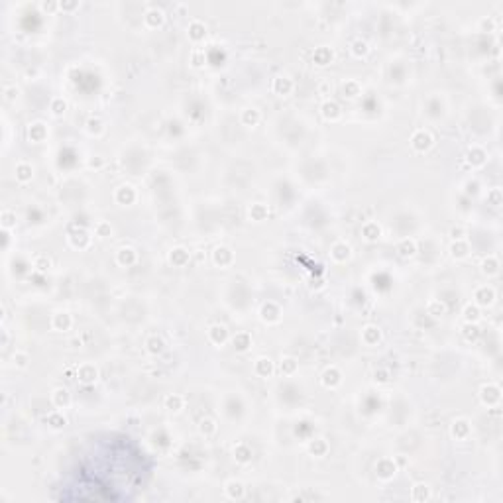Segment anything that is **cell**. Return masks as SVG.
Returning a JSON list of instances; mask_svg holds the SVG:
<instances>
[{
  "instance_id": "6125c7cd",
  "label": "cell",
  "mask_w": 503,
  "mask_h": 503,
  "mask_svg": "<svg viewBox=\"0 0 503 503\" xmlns=\"http://www.w3.org/2000/svg\"><path fill=\"white\" fill-rule=\"evenodd\" d=\"M57 4H59V10L63 12H73L79 8V2H57Z\"/></svg>"
},
{
  "instance_id": "ac0fdd59",
  "label": "cell",
  "mask_w": 503,
  "mask_h": 503,
  "mask_svg": "<svg viewBox=\"0 0 503 503\" xmlns=\"http://www.w3.org/2000/svg\"><path fill=\"white\" fill-rule=\"evenodd\" d=\"M379 340H381V330H379V326H373V325L364 326V330H362V342H364L366 346H377Z\"/></svg>"
},
{
  "instance_id": "ee69618b",
  "label": "cell",
  "mask_w": 503,
  "mask_h": 503,
  "mask_svg": "<svg viewBox=\"0 0 503 503\" xmlns=\"http://www.w3.org/2000/svg\"><path fill=\"white\" fill-rule=\"evenodd\" d=\"M250 218H252V220H256V222L265 220V218H267V207H265V205H261V203L252 205V207H250Z\"/></svg>"
},
{
  "instance_id": "8fae6325",
  "label": "cell",
  "mask_w": 503,
  "mask_h": 503,
  "mask_svg": "<svg viewBox=\"0 0 503 503\" xmlns=\"http://www.w3.org/2000/svg\"><path fill=\"white\" fill-rule=\"evenodd\" d=\"M230 338V334H228L226 326L224 325H212L209 328V340L214 344V346H224Z\"/></svg>"
},
{
  "instance_id": "ffe728a7",
  "label": "cell",
  "mask_w": 503,
  "mask_h": 503,
  "mask_svg": "<svg viewBox=\"0 0 503 503\" xmlns=\"http://www.w3.org/2000/svg\"><path fill=\"white\" fill-rule=\"evenodd\" d=\"M487 160V153L484 147L480 146H474L468 149V153H466V162L470 163L472 167H482Z\"/></svg>"
},
{
  "instance_id": "5b68a950",
  "label": "cell",
  "mask_w": 503,
  "mask_h": 503,
  "mask_svg": "<svg viewBox=\"0 0 503 503\" xmlns=\"http://www.w3.org/2000/svg\"><path fill=\"white\" fill-rule=\"evenodd\" d=\"M212 261H214V265H218V267H228V265L234 261V252H232L228 246H218V248H214V252H212Z\"/></svg>"
},
{
  "instance_id": "d6a6232c",
  "label": "cell",
  "mask_w": 503,
  "mask_h": 503,
  "mask_svg": "<svg viewBox=\"0 0 503 503\" xmlns=\"http://www.w3.org/2000/svg\"><path fill=\"white\" fill-rule=\"evenodd\" d=\"M397 254H399L401 258H413V256L417 254V244H415V240L403 238L401 242L397 244Z\"/></svg>"
},
{
  "instance_id": "816d5d0a",
  "label": "cell",
  "mask_w": 503,
  "mask_h": 503,
  "mask_svg": "<svg viewBox=\"0 0 503 503\" xmlns=\"http://www.w3.org/2000/svg\"><path fill=\"white\" fill-rule=\"evenodd\" d=\"M95 234H97L98 238H110L112 236V226H110V222H104V220H100L97 226H95Z\"/></svg>"
},
{
  "instance_id": "7c38bea8",
  "label": "cell",
  "mask_w": 503,
  "mask_h": 503,
  "mask_svg": "<svg viewBox=\"0 0 503 503\" xmlns=\"http://www.w3.org/2000/svg\"><path fill=\"white\" fill-rule=\"evenodd\" d=\"M114 199H116L118 205H124V207L132 205L136 201V189L132 185H120L116 189V193H114Z\"/></svg>"
},
{
  "instance_id": "c3c4849f",
  "label": "cell",
  "mask_w": 503,
  "mask_h": 503,
  "mask_svg": "<svg viewBox=\"0 0 503 503\" xmlns=\"http://www.w3.org/2000/svg\"><path fill=\"white\" fill-rule=\"evenodd\" d=\"M48 424L49 427H53V429H61V427H65L67 419H65V415L61 413V409H59V411L49 413L48 415Z\"/></svg>"
},
{
  "instance_id": "f5cc1de1",
  "label": "cell",
  "mask_w": 503,
  "mask_h": 503,
  "mask_svg": "<svg viewBox=\"0 0 503 503\" xmlns=\"http://www.w3.org/2000/svg\"><path fill=\"white\" fill-rule=\"evenodd\" d=\"M462 334H464V338L470 342V340H476L478 338V334H480V328L476 323H466L464 328H462Z\"/></svg>"
},
{
  "instance_id": "680465c9",
  "label": "cell",
  "mask_w": 503,
  "mask_h": 503,
  "mask_svg": "<svg viewBox=\"0 0 503 503\" xmlns=\"http://www.w3.org/2000/svg\"><path fill=\"white\" fill-rule=\"evenodd\" d=\"M317 89H319V95H325L326 97V95H330V93H332V83L328 81V79H325V81L319 83V87H317Z\"/></svg>"
},
{
  "instance_id": "6da1fadb",
  "label": "cell",
  "mask_w": 503,
  "mask_h": 503,
  "mask_svg": "<svg viewBox=\"0 0 503 503\" xmlns=\"http://www.w3.org/2000/svg\"><path fill=\"white\" fill-rule=\"evenodd\" d=\"M480 399H482V403L487 407L499 405V401H501V390H499V385H495V383H486V385H482V390H480Z\"/></svg>"
},
{
  "instance_id": "9f6ffc18",
  "label": "cell",
  "mask_w": 503,
  "mask_h": 503,
  "mask_svg": "<svg viewBox=\"0 0 503 503\" xmlns=\"http://www.w3.org/2000/svg\"><path fill=\"white\" fill-rule=\"evenodd\" d=\"M487 203H489L491 207H499V205H501V191H499V189H491V191L487 193Z\"/></svg>"
},
{
  "instance_id": "f546056e",
  "label": "cell",
  "mask_w": 503,
  "mask_h": 503,
  "mask_svg": "<svg viewBox=\"0 0 503 503\" xmlns=\"http://www.w3.org/2000/svg\"><path fill=\"white\" fill-rule=\"evenodd\" d=\"M14 175H16V181L18 183H28V181H32L33 177V167L32 163L28 162H20L16 165V171H14Z\"/></svg>"
},
{
  "instance_id": "1f68e13d",
  "label": "cell",
  "mask_w": 503,
  "mask_h": 503,
  "mask_svg": "<svg viewBox=\"0 0 503 503\" xmlns=\"http://www.w3.org/2000/svg\"><path fill=\"white\" fill-rule=\"evenodd\" d=\"M234 460L238 462V464H248V462H252V448L248 446V444H244V442H240V444H236L234 446Z\"/></svg>"
},
{
  "instance_id": "bcb514c9",
  "label": "cell",
  "mask_w": 503,
  "mask_h": 503,
  "mask_svg": "<svg viewBox=\"0 0 503 503\" xmlns=\"http://www.w3.org/2000/svg\"><path fill=\"white\" fill-rule=\"evenodd\" d=\"M342 91H344V95H346L348 98H356V97L362 95V87H360V83L354 81V79H350V81L344 83Z\"/></svg>"
},
{
  "instance_id": "277c9868",
  "label": "cell",
  "mask_w": 503,
  "mask_h": 503,
  "mask_svg": "<svg viewBox=\"0 0 503 503\" xmlns=\"http://www.w3.org/2000/svg\"><path fill=\"white\" fill-rule=\"evenodd\" d=\"M77 377H79V381L85 383V385L95 383L98 379V368L95 364H91V362H85V364L79 366V370H77Z\"/></svg>"
},
{
  "instance_id": "4fadbf2b",
  "label": "cell",
  "mask_w": 503,
  "mask_h": 503,
  "mask_svg": "<svg viewBox=\"0 0 503 503\" xmlns=\"http://www.w3.org/2000/svg\"><path fill=\"white\" fill-rule=\"evenodd\" d=\"M450 433H452V437H454L456 440H466L472 433L470 421H468V419H456V421L452 422Z\"/></svg>"
},
{
  "instance_id": "d6986e66",
  "label": "cell",
  "mask_w": 503,
  "mask_h": 503,
  "mask_svg": "<svg viewBox=\"0 0 503 503\" xmlns=\"http://www.w3.org/2000/svg\"><path fill=\"white\" fill-rule=\"evenodd\" d=\"M51 403L57 409H67L71 405V393L65 388H55L51 391Z\"/></svg>"
},
{
  "instance_id": "60d3db41",
  "label": "cell",
  "mask_w": 503,
  "mask_h": 503,
  "mask_svg": "<svg viewBox=\"0 0 503 503\" xmlns=\"http://www.w3.org/2000/svg\"><path fill=\"white\" fill-rule=\"evenodd\" d=\"M146 348L149 354L158 356V354H162L163 350H165V342H163V338H160V336H149L146 340Z\"/></svg>"
},
{
  "instance_id": "03108f58",
  "label": "cell",
  "mask_w": 503,
  "mask_h": 503,
  "mask_svg": "<svg viewBox=\"0 0 503 503\" xmlns=\"http://www.w3.org/2000/svg\"><path fill=\"white\" fill-rule=\"evenodd\" d=\"M6 344H8V332H6V330H4V338H2V346H4V348H6Z\"/></svg>"
},
{
  "instance_id": "7dc6e473",
  "label": "cell",
  "mask_w": 503,
  "mask_h": 503,
  "mask_svg": "<svg viewBox=\"0 0 503 503\" xmlns=\"http://www.w3.org/2000/svg\"><path fill=\"white\" fill-rule=\"evenodd\" d=\"M49 110H51L53 116L59 118V116H63V114L67 112V102L61 97H55L51 102H49Z\"/></svg>"
},
{
  "instance_id": "44dd1931",
  "label": "cell",
  "mask_w": 503,
  "mask_h": 503,
  "mask_svg": "<svg viewBox=\"0 0 503 503\" xmlns=\"http://www.w3.org/2000/svg\"><path fill=\"white\" fill-rule=\"evenodd\" d=\"M28 138L35 142V144H42V142H46V138H48V126L44 124V122H33L30 124V128H28Z\"/></svg>"
},
{
  "instance_id": "9c48e42d",
  "label": "cell",
  "mask_w": 503,
  "mask_h": 503,
  "mask_svg": "<svg viewBox=\"0 0 503 503\" xmlns=\"http://www.w3.org/2000/svg\"><path fill=\"white\" fill-rule=\"evenodd\" d=\"M187 35H189V40L193 44H201L207 37V26L201 20H191L189 22V28H187Z\"/></svg>"
},
{
  "instance_id": "74e56055",
  "label": "cell",
  "mask_w": 503,
  "mask_h": 503,
  "mask_svg": "<svg viewBox=\"0 0 503 503\" xmlns=\"http://www.w3.org/2000/svg\"><path fill=\"white\" fill-rule=\"evenodd\" d=\"M431 497V489L427 484H415L411 489V499L413 501H427Z\"/></svg>"
},
{
  "instance_id": "681fc988",
  "label": "cell",
  "mask_w": 503,
  "mask_h": 503,
  "mask_svg": "<svg viewBox=\"0 0 503 503\" xmlns=\"http://www.w3.org/2000/svg\"><path fill=\"white\" fill-rule=\"evenodd\" d=\"M427 313L438 319V317H442V315L446 313V305H444L442 301H437V299H433V301H429V305H427Z\"/></svg>"
},
{
  "instance_id": "d4e9b609",
  "label": "cell",
  "mask_w": 503,
  "mask_h": 503,
  "mask_svg": "<svg viewBox=\"0 0 503 503\" xmlns=\"http://www.w3.org/2000/svg\"><path fill=\"white\" fill-rule=\"evenodd\" d=\"M69 242H71L73 248H79V250H83V248H87V246L91 244V236H89V232H87V230L79 228V230H75V232H71V234H69Z\"/></svg>"
},
{
  "instance_id": "484cf974",
  "label": "cell",
  "mask_w": 503,
  "mask_h": 503,
  "mask_svg": "<svg viewBox=\"0 0 503 503\" xmlns=\"http://www.w3.org/2000/svg\"><path fill=\"white\" fill-rule=\"evenodd\" d=\"M362 236H364V240H368V242H377L379 240V236H381V226L377 224V222H366L364 226H362Z\"/></svg>"
},
{
  "instance_id": "7a4b0ae2",
  "label": "cell",
  "mask_w": 503,
  "mask_h": 503,
  "mask_svg": "<svg viewBox=\"0 0 503 503\" xmlns=\"http://www.w3.org/2000/svg\"><path fill=\"white\" fill-rule=\"evenodd\" d=\"M435 144V140H433V136H431V132L427 130H417L413 136H411V146L415 151H419V153H424V151H429L431 147Z\"/></svg>"
},
{
  "instance_id": "83f0119b",
  "label": "cell",
  "mask_w": 503,
  "mask_h": 503,
  "mask_svg": "<svg viewBox=\"0 0 503 503\" xmlns=\"http://www.w3.org/2000/svg\"><path fill=\"white\" fill-rule=\"evenodd\" d=\"M224 491H226V495L230 499H242L244 493H246V487H244L240 480H230L224 486Z\"/></svg>"
},
{
  "instance_id": "4316f807",
  "label": "cell",
  "mask_w": 503,
  "mask_h": 503,
  "mask_svg": "<svg viewBox=\"0 0 503 503\" xmlns=\"http://www.w3.org/2000/svg\"><path fill=\"white\" fill-rule=\"evenodd\" d=\"M261 319L265 321V323H279V319H281V311L277 307L276 303H265L263 307H261Z\"/></svg>"
},
{
  "instance_id": "f6af8a7d",
  "label": "cell",
  "mask_w": 503,
  "mask_h": 503,
  "mask_svg": "<svg viewBox=\"0 0 503 503\" xmlns=\"http://www.w3.org/2000/svg\"><path fill=\"white\" fill-rule=\"evenodd\" d=\"M0 226H2V230H12V228L16 226V212H12V211H2V214H0Z\"/></svg>"
},
{
  "instance_id": "91938a15",
  "label": "cell",
  "mask_w": 503,
  "mask_h": 503,
  "mask_svg": "<svg viewBox=\"0 0 503 503\" xmlns=\"http://www.w3.org/2000/svg\"><path fill=\"white\" fill-rule=\"evenodd\" d=\"M18 93H20V91H18L16 87H6V89H4V100H6V102L14 100V98L18 97Z\"/></svg>"
},
{
  "instance_id": "db71d44e",
  "label": "cell",
  "mask_w": 503,
  "mask_h": 503,
  "mask_svg": "<svg viewBox=\"0 0 503 503\" xmlns=\"http://www.w3.org/2000/svg\"><path fill=\"white\" fill-rule=\"evenodd\" d=\"M87 130H89V134L100 136L102 130H104V126H102V122H100L98 118H89V120H87Z\"/></svg>"
},
{
  "instance_id": "6f0895ef",
  "label": "cell",
  "mask_w": 503,
  "mask_h": 503,
  "mask_svg": "<svg viewBox=\"0 0 503 503\" xmlns=\"http://www.w3.org/2000/svg\"><path fill=\"white\" fill-rule=\"evenodd\" d=\"M203 63H205V51L195 49V51L191 53V65L193 67H203Z\"/></svg>"
},
{
  "instance_id": "7bdbcfd3",
  "label": "cell",
  "mask_w": 503,
  "mask_h": 503,
  "mask_svg": "<svg viewBox=\"0 0 503 503\" xmlns=\"http://www.w3.org/2000/svg\"><path fill=\"white\" fill-rule=\"evenodd\" d=\"M297 368H299V364H297V360L293 356L283 358L281 364H279V372L283 373V375H293V373L297 372Z\"/></svg>"
},
{
  "instance_id": "be15d7a7",
  "label": "cell",
  "mask_w": 503,
  "mask_h": 503,
  "mask_svg": "<svg viewBox=\"0 0 503 503\" xmlns=\"http://www.w3.org/2000/svg\"><path fill=\"white\" fill-rule=\"evenodd\" d=\"M375 379H379V381H381V383H385V381H388V379H390V373L385 372V370H381V372H379V373L375 372Z\"/></svg>"
},
{
  "instance_id": "ba28073f",
  "label": "cell",
  "mask_w": 503,
  "mask_h": 503,
  "mask_svg": "<svg viewBox=\"0 0 503 503\" xmlns=\"http://www.w3.org/2000/svg\"><path fill=\"white\" fill-rule=\"evenodd\" d=\"M163 22H165V12H163L162 8L151 6L149 10H146V14H144V24H146L149 30L160 28Z\"/></svg>"
},
{
  "instance_id": "f907efd6",
  "label": "cell",
  "mask_w": 503,
  "mask_h": 503,
  "mask_svg": "<svg viewBox=\"0 0 503 503\" xmlns=\"http://www.w3.org/2000/svg\"><path fill=\"white\" fill-rule=\"evenodd\" d=\"M33 267H35L37 272H48L49 267H51V258L46 256V254L35 256V258H33Z\"/></svg>"
},
{
  "instance_id": "603a6c76",
  "label": "cell",
  "mask_w": 503,
  "mask_h": 503,
  "mask_svg": "<svg viewBox=\"0 0 503 503\" xmlns=\"http://www.w3.org/2000/svg\"><path fill=\"white\" fill-rule=\"evenodd\" d=\"M274 362L269 360V358H258L256 362H254V372L258 377H272V373H274Z\"/></svg>"
},
{
  "instance_id": "e7e4bbea",
  "label": "cell",
  "mask_w": 503,
  "mask_h": 503,
  "mask_svg": "<svg viewBox=\"0 0 503 503\" xmlns=\"http://www.w3.org/2000/svg\"><path fill=\"white\" fill-rule=\"evenodd\" d=\"M42 8H44V10H55V8H59V4H48V2H44Z\"/></svg>"
},
{
  "instance_id": "e0dca14e",
  "label": "cell",
  "mask_w": 503,
  "mask_h": 503,
  "mask_svg": "<svg viewBox=\"0 0 503 503\" xmlns=\"http://www.w3.org/2000/svg\"><path fill=\"white\" fill-rule=\"evenodd\" d=\"M332 59H334V51L330 48H326V46H321V48L315 49V53H313V61L317 63L319 67H326L332 63Z\"/></svg>"
},
{
  "instance_id": "5bb4252c",
  "label": "cell",
  "mask_w": 503,
  "mask_h": 503,
  "mask_svg": "<svg viewBox=\"0 0 503 503\" xmlns=\"http://www.w3.org/2000/svg\"><path fill=\"white\" fill-rule=\"evenodd\" d=\"M136 260H138V254H136V250L130 248V246L120 248L118 254H116V261H118V265H122V267H130V265L136 263Z\"/></svg>"
},
{
  "instance_id": "3957f363",
  "label": "cell",
  "mask_w": 503,
  "mask_h": 503,
  "mask_svg": "<svg viewBox=\"0 0 503 503\" xmlns=\"http://www.w3.org/2000/svg\"><path fill=\"white\" fill-rule=\"evenodd\" d=\"M495 303V291H493V287H489V285H480L476 291H474V305H478V307H491Z\"/></svg>"
},
{
  "instance_id": "8d00e7d4",
  "label": "cell",
  "mask_w": 503,
  "mask_h": 503,
  "mask_svg": "<svg viewBox=\"0 0 503 503\" xmlns=\"http://www.w3.org/2000/svg\"><path fill=\"white\" fill-rule=\"evenodd\" d=\"M308 452L313 456H317V458H323V456L328 452V442H326L325 438H315V440H311Z\"/></svg>"
},
{
  "instance_id": "836d02e7",
  "label": "cell",
  "mask_w": 503,
  "mask_h": 503,
  "mask_svg": "<svg viewBox=\"0 0 503 503\" xmlns=\"http://www.w3.org/2000/svg\"><path fill=\"white\" fill-rule=\"evenodd\" d=\"M450 254H452V258H456V260H464L470 254V246H468L466 240H454L452 246H450Z\"/></svg>"
},
{
  "instance_id": "94428289",
  "label": "cell",
  "mask_w": 503,
  "mask_h": 503,
  "mask_svg": "<svg viewBox=\"0 0 503 503\" xmlns=\"http://www.w3.org/2000/svg\"><path fill=\"white\" fill-rule=\"evenodd\" d=\"M450 236H452V240H464L466 238V230L462 226H454L450 230Z\"/></svg>"
},
{
  "instance_id": "f1b7e54d",
  "label": "cell",
  "mask_w": 503,
  "mask_h": 503,
  "mask_svg": "<svg viewBox=\"0 0 503 503\" xmlns=\"http://www.w3.org/2000/svg\"><path fill=\"white\" fill-rule=\"evenodd\" d=\"M163 405H165L167 411H171V413H179V411L185 407V397L179 395V393H169V395L163 399Z\"/></svg>"
},
{
  "instance_id": "8992f818",
  "label": "cell",
  "mask_w": 503,
  "mask_h": 503,
  "mask_svg": "<svg viewBox=\"0 0 503 503\" xmlns=\"http://www.w3.org/2000/svg\"><path fill=\"white\" fill-rule=\"evenodd\" d=\"M375 474H377L379 480H385L388 482V480H391L397 474V466H395V462L391 458H381L375 464Z\"/></svg>"
},
{
  "instance_id": "4dcf8cb0",
  "label": "cell",
  "mask_w": 503,
  "mask_h": 503,
  "mask_svg": "<svg viewBox=\"0 0 503 503\" xmlns=\"http://www.w3.org/2000/svg\"><path fill=\"white\" fill-rule=\"evenodd\" d=\"M232 344H234V350L236 352H248L250 346H252V336L248 332H236L232 336Z\"/></svg>"
},
{
  "instance_id": "2e32d148",
  "label": "cell",
  "mask_w": 503,
  "mask_h": 503,
  "mask_svg": "<svg viewBox=\"0 0 503 503\" xmlns=\"http://www.w3.org/2000/svg\"><path fill=\"white\" fill-rule=\"evenodd\" d=\"M51 326H53L55 330H59V332H65V330H69V328L73 326V319H71L69 313L59 311V313H55V315L51 317Z\"/></svg>"
},
{
  "instance_id": "7402d4cb",
  "label": "cell",
  "mask_w": 503,
  "mask_h": 503,
  "mask_svg": "<svg viewBox=\"0 0 503 503\" xmlns=\"http://www.w3.org/2000/svg\"><path fill=\"white\" fill-rule=\"evenodd\" d=\"M321 114L325 116V120L336 122V120H340L342 110H340V106H338V104H336L334 100H325V102H323V106H321Z\"/></svg>"
},
{
  "instance_id": "d590c367",
  "label": "cell",
  "mask_w": 503,
  "mask_h": 503,
  "mask_svg": "<svg viewBox=\"0 0 503 503\" xmlns=\"http://www.w3.org/2000/svg\"><path fill=\"white\" fill-rule=\"evenodd\" d=\"M350 51H352V55H354L356 59H362V57H366V55L370 53V46H368L366 40L358 37V40H354V42L350 44Z\"/></svg>"
},
{
  "instance_id": "52a82bcc",
  "label": "cell",
  "mask_w": 503,
  "mask_h": 503,
  "mask_svg": "<svg viewBox=\"0 0 503 503\" xmlns=\"http://www.w3.org/2000/svg\"><path fill=\"white\" fill-rule=\"evenodd\" d=\"M350 256H352V248L348 246L346 242H338L332 244V248H330V258L336 261V263H344V261L350 260Z\"/></svg>"
},
{
  "instance_id": "9a60e30c",
  "label": "cell",
  "mask_w": 503,
  "mask_h": 503,
  "mask_svg": "<svg viewBox=\"0 0 503 503\" xmlns=\"http://www.w3.org/2000/svg\"><path fill=\"white\" fill-rule=\"evenodd\" d=\"M191 260V252L185 250V248H173L169 252V263L175 265V267H185Z\"/></svg>"
},
{
  "instance_id": "b9f144b4",
  "label": "cell",
  "mask_w": 503,
  "mask_h": 503,
  "mask_svg": "<svg viewBox=\"0 0 503 503\" xmlns=\"http://www.w3.org/2000/svg\"><path fill=\"white\" fill-rule=\"evenodd\" d=\"M199 433H201L203 437H212V435L216 433V421L211 419V417L201 419V422H199Z\"/></svg>"
},
{
  "instance_id": "003e7915",
  "label": "cell",
  "mask_w": 503,
  "mask_h": 503,
  "mask_svg": "<svg viewBox=\"0 0 503 503\" xmlns=\"http://www.w3.org/2000/svg\"><path fill=\"white\" fill-rule=\"evenodd\" d=\"M195 260L197 261H203V254H201V252H197V254H195Z\"/></svg>"
},
{
  "instance_id": "f35d334b",
  "label": "cell",
  "mask_w": 503,
  "mask_h": 503,
  "mask_svg": "<svg viewBox=\"0 0 503 503\" xmlns=\"http://www.w3.org/2000/svg\"><path fill=\"white\" fill-rule=\"evenodd\" d=\"M497 272H499V261H497V258L487 256L486 260L482 261V274L491 277V276H497Z\"/></svg>"
},
{
  "instance_id": "ab89813d",
  "label": "cell",
  "mask_w": 503,
  "mask_h": 503,
  "mask_svg": "<svg viewBox=\"0 0 503 503\" xmlns=\"http://www.w3.org/2000/svg\"><path fill=\"white\" fill-rule=\"evenodd\" d=\"M462 315H464V321H466V323H476V325H478V321L482 319V311H480L478 305H474V303H468V305L464 307V311H462Z\"/></svg>"
},
{
  "instance_id": "cb8c5ba5",
  "label": "cell",
  "mask_w": 503,
  "mask_h": 503,
  "mask_svg": "<svg viewBox=\"0 0 503 503\" xmlns=\"http://www.w3.org/2000/svg\"><path fill=\"white\" fill-rule=\"evenodd\" d=\"M272 87H274V93L281 95V97H287V95H291L293 89H295V85H293V81L289 79V77H276Z\"/></svg>"
},
{
  "instance_id": "30bf717a",
  "label": "cell",
  "mask_w": 503,
  "mask_h": 503,
  "mask_svg": "<svg viewBox=\"0 0 503 503\" xmlns=\"http://www.w3.org/2000/svg\"><path fill=\"white\" fill-rule=\"evenodd\" d=\"M321 381H323V385L328 388V390H334V388H338L342 383V373L338 368H334V366H330V368H326L325 373H323V377H321Z\"/></svg>"
},
{
  "instance_id": "11a10c76",
  "label": "cell",
  "mask_w": 503,
  "mask_h": 503,
  "mask_svg": "<svg viewBox=\"0 0 503 503\" xmlns=\"http://www.w3.org/2000/svg\"><path fill=\"white\" fill-rule=\"evenodd\" d=\"M12 362H14L16 368L24 370V368H28V364H30V356H28L26 352H16V354L12 356Z\"/></svg>"
},
{
  "instance_id": "e575fe53",
  "label": "cell",
  "mask_w": 503,
  "mask_h": 503,
  "mask_svg": "<svg viewBox=\"0 0 503 503\" xmlns=\"http://www.w3.org/2000/svg\"><path fill=\"white\" fill-rule=\"evenodd\" d=\"M240 120H242L244 126H250V128H254V126H258L261 120V114L260 110H256V108H246L240 116Z\"/></svg>"
}]
</instances>
